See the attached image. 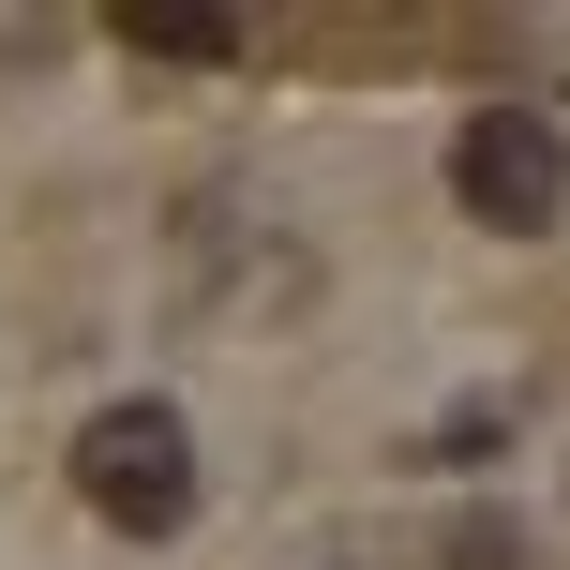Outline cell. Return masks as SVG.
Wrapping results in <instances>:
<instances>
[{"label": "cell", "instance_id": "cell-3", "mask_svg": "<svg viewBox=\"0 0 570 570\" xmlns=\"http://www.w3.org/2000/svg\"><path fill=\"white\" fill-rule=\"evenodd\" d=\"M106 30L136 60H240V16H196V0H120Z\"/></svg>", "mask_w": 570, "mask_h": 570}, {"label": "cell", "instance_id": "cell-2", "mask_svg": "<svg viewBox=\"0 0 570 570\" xmlns=\"http://www.w3.org/2000/svg\"><path fill=\"white\" fill-rule=\"evenodd\" d=\"M451 196L481 210V226L541 240L556 210H570V136H556L541 106H465V136H451Z\"/></svg>", "mask_w": 570, "mask_h": 570}, {"label": "cell", "instance_id": "cell-1", "mask_svg": "<svg viewBox=\"0 0 570 570\" xmlns=\"http://www.w3.org/2000/svg\"><path fill=\"white\" fill-rule=\"evenodd\" d=\"M76 495L120 525V541H180V525H196V435H180V405L166 391L106 405V421L76 435Z\"/></svg>", "mask_w": 570, "mask_h": 570}, {"label": "cell", "instance_id": "cell-4", "mask_svg": "<svg viewBox=\"0 0 570 570\" xmlns=\"http://www.w3.org/2000/svg\"><path fill=\"white\" fill-rule=\"evenodd\" d=\"M451 570H511V525H495V511H465V525H451Z\"/></svg>", "mask_w": 570, "mask_h": 570}]
</instances>
